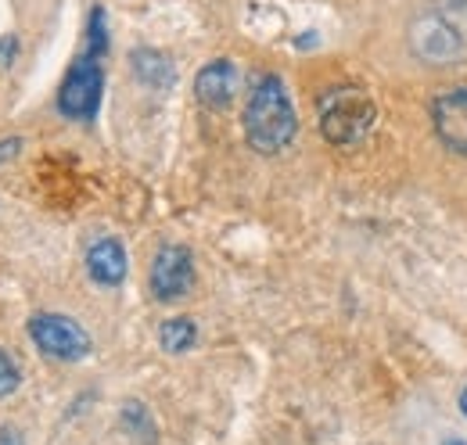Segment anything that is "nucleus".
Segmentation results:
<instances>
[{"label": "nucleus", "mask_w": 467, "mask_h": 445, "mask_svg": "<svg viewBox=\"0 0 467 445\" xmlns=\"http://www.w3.org/2000/svg\"><path fill=\"white\" fill-rule=\"evenodd\" d=\"M298 133V115L281 76H259L244 105V137L259 155H281Z\"/></svg>", "instance_id": "f257e3e1"}, {"label": "nucleus", "mask_w": 467, "mask_h": 445, "mask_svg": "<svg viewBox=\"0 0 467 445\" xmlns=\"http://www.w3.org/2000/svg\"><path fill=\"white\" fill-rule=\"evenodd\" d=\"M317 119H320V133L327 144L335 148H356L370 137L374 122H378V109L370 101V94L356 83H335L320 94L317 105Z\"/></svg>", "instance_id": "f03ea898"}, {"label": "nucleus", "mask_w": 467, "mask_h": 445, "mask_svg": "<svg viewBox=\"0 0 467 445\" xmlns=\"http://www.w3.org/2000/svg\"><path fill=\"white\" fill-rule=\"evenodd\" d=\"M101 94H105V72H101V55L83 51L68 65L65 79L58 90V111L65 119L87 122L101 109Z\"/></svg>", "instance_id": "7ed1b4c3"}, {"label": "nucleus", "mask_w": 467, "mask_h": 445, "mask_svg": "<svg viewBox=\"0 0 467 445\" xmlns=\"http://www.w3.org/2000/svg\"><path fill=\"white\" fill-rule=\"evenodd\" d=\"M29 337L44 356L58 363H79L83 356H90V334L61 313H36L29 320Z\"/></svg>", "instance_id": "20e7f679"}, {"label": "nucleus", "mask_w": 467, "mask_h": 445, "mask_svg": "<svg viewBox=\"0 0 467 445\" xmlns=\"http://www.w3.org/2000/svg\"><path fill=\"white\" fill-rule=\"evenodd\" d=\"M194 287V259L183 244H166L151 263V295L159 302H176Z\"/></svg>", "instance_id": "39448f33"}, {"label": "nucleus", "mask_w": 467, "mask_h": 445, "mask_svg": "<svg viewBox=\"0 0 467 445\" xmlns=\"http://www.w3.org/2000/svg\"><path fill=\"white\" fill-rule=\"evenodd\" d=\"M431 126L450 151L467 155V87H453L431 101Z\"/></svg>", "instance_id": "423d86ee"}, {"label": "nucleus", "mask_w": 467, "mask_h": 445, "mask_svg": "<svg viewBox=\"0 0 467 445\" xmlns=\"http://www.w3.org/2000/svg\"><path fill=\"white\" fill-rule=\"evenodd\" d=\"M237 87H241V76H237L234 61L216 57V61H209V65L198 72V79H194V98H198L202 109L223 111L234 105Z\"/></svg>", "instance_id": "0eeeda50"}, {"label": "nucleus", "mask_w": 467, "mask_h": 445, "mask_svg": "<svg viewBox=\"0 0 467 445\" xmlns=\"http://www.w3.org/2000/svg\"><path fill=\"white\" fill-rule=\"evenodd\" d=\"M410 44H413V51L424 61H457V55L464 51L457 29L446 26L442 18H420L410 29Z\"/></svg>", "instance_id": "6e6552de"}, {"label": "nucleus", "mask_w": 467, "mask_h": 445, "mask_svg": "<svg viewBox=\"0 0 467 445\" xmlns=\"http://www.w3.org/2000/svg\"><path fill=\"white\" fill-rule=\"evenodd\" d=\"M126 270H130L126 248L119 244L116 237H101V241L90 244V252H87V274H90L94 284H101V287H119V284L126 280Z\"/></svg>", "instance_id": "1a4fd4ad"}, {"label": "nucleus", "mask_w": 467, "mask_h": 445, "mask_svg": "<svg viewBox=\"0 0 467 445\" xmlns=\"http://www.w3.org/2000/svg\"><path fill=\"white\" fill-rule=\"evenodd\" d=\"M133 76L151 90H166L176 79L173 61L159 51H133Z\"/></svg>", "instance_id": "9d476101"}, {"label": "nucleus", "mask_w": 467, "mask_h": 445, "mask_svg": "<svg viewBox=\"0 0 467 445\" xmlns=\"http://www.w3.org/2000/svg\"><path fill=\"white\" fill-rule=\"evenodd\" d=\"M159 341L166 352H187L194 341H198V327L187 320V316H173L159 327Z\"/></svg>", "instance_id": "9b49d317"}, {"label": "nucleus", "mask_w": 467, "mask_h": 445, "mask_svg": "<svg viewBox=\"0 0 467 445\" xmlns=\"http://www.w3.org/2000/svg\"><path fill=\"white\" fill-rule=\"evenodd\" d=\"M18 381H22V374H18V363L0 348V398H7L11 391L18 388Z\"/></svg>", "instance_id": "f8f14e48"}, {"label": "nucleus", "mask_w": 467, "mask_h": 445, "mask_svg": "<svg viewBox=\"0 0 467 445\" xmlns=\"http://www.w3.org/2000/svg\"><path fill=\"white\" fill-rule=\"evenodd\" d=\"M18 151H22V140H18V137H11V140H0V162L15 159Z\"/></svg>", "instance_id": "ddd939ff"}, {"label": "nucleus", "mask_w": 467, "mask_h": 445, "mask_svg": "<svg viewBox=\"0 0 467 445\" xmlns=\"http://www.w3.org/2000/svg\"><path fill=\"white\" fill-rule=\"evenodd\" d=\"M0 445H22V435L15 428H0Z\"/></svg>", "instance_id": "4468645a"}, {"label": "nucleus", "mask_w": 467, "mask_h": 445, "mask_svg": "<svg viewBox=\"0 0 467 445\" xmlns=\"http://www.w3.org/2000/svg\"><path fill=\"white\" fill-rule=\"evenodd\" d=\"M461 409H464V417H467V388H464V395H461Z\"/></svg>", "instance_id": "2eb2a0df"}, {"label": "nucleus", "mask_w": 467, "mask_h": 445, "mask_svg": "<svg viewBox=\"0 0 467 445\" xmlns=\"http://www.w3.org/2000/svg\"><path fill=\"white\" fill-rule=\"evenodd\" d=\"M446 445H467V442H446Z\"/></svg>", "instance_id": "dca6fc26"}]
</instances>
